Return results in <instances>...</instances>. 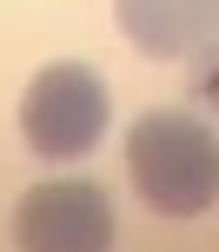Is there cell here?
<instances>
[{"instance_id":"1","label":"cell","mask_w":219,"mask_h":252,"mask_svg":"<svg viewBox=\"0 0 219 252\" xmlns=\"http://www.w3.org/2000/svg\"><path fill=\"white\" fill-rule=\"evenodd\" d=\"M126 179L153 213L199 219L219 206V133L186 106L140 113L126 133Z\"/></svg>"},{"instance_id":"2","label":"cell","mask_w":219,"mask_h":252,"mask_svg":"<svg viewBox=\"0 0 219 252\" xmlns=\"http://www.w3.org/2000/svg\"><path fill=\"white\" fill-rule=\"evenodd\" d=\"M106 120H113V93L87 60L40 66L20 93V139L40 159H87L106 139Z\"/></svg>"},{"instance_id":"3","label":"cell","mask_w":219,"mask_h":252,"mask_svg":"<svg viewBox=\"0 0 219 252\" xmlns=\"http://www.w3.org/2000/svg\"><path fill=\"white\" fill-rule=\"evenodd\" d=\"M113 239H120L113 199L93 179H47V186L20 192V206H13L20 252H113Z\"/></svg>"},{"instance_id":"4","label":"cell","mask_w":219,"mask_h":252,"mask_svg":"<svg viewBox=\"0 0 219 252\" xmlns=\"http://www.w3.org/2000/svg\"><path fill=\"white\" fill-rule=\"evenodd\" d=\"M113 27L146 60H193L219 40V0H113Z\"/></svg>"},{"instance_id":"5","label":"cell","mask_w":219,"mask_h":252,"mask_svg":"<svg viewBox=\"0 0 219 252\" xmlns=\"http://www.w3.org/2000/svg\"><path fill=\"white\" fill-rule=\"evenodd\" d=\"M193 93L219 113V40H206V47L193 53Z\"/></svg>"}]
</instances>
